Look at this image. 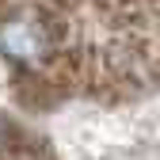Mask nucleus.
<instances>
[{
    "label": "nucleus",
    "mask_w": 160,
    "mask_h": 160,
    "mask_svg": "<svg viewBox=\"0 0 160 160\" xmlns=\"http://www.w3.org/2000/svg\"><path fill=\"white\" fill-rule=\"evenodd\" d=\"M0 50L12 61H34L46 50V31L27 15H12V19L0 23Z\"/></svg>",
    "instance_id": "nucleus-1"
}]
</instances>
